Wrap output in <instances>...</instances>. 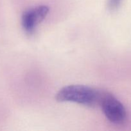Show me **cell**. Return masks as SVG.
I'll return each mask as SVG.
<instances>
[{
    "label": "cell",
    "mask_w": 131,
    "mask_h": 131,
    "mask_svg": "<svg viewBox=\"0 0 131 131\" xmlns=\"http://www.w3.org/2000/svg\"><path fill=\"white\" fill-rule=\"evenodd\" d=\"M99 106H101L107 118L115 124H122L127 118L126 110L121 102L113 95L102 91Z\"/></svg>",
    "instance_id": "2"
},
{
    "label": "cell",
    "mask_w": 131,
    "mask_h": 131,
    "mask_svg": "<svg viewBox=\"0 0 131 131\" xmlns=\"http://www.w3.org/2000/svg\"><path fill=\"white\" fill-rule=\"evenodd\" d=\"M122 0H109L108 7L110 10H116L120 5Z\"/></svg>",
    "instance_id": "4"
},
{
    "label": "cell",
    "mask_w": 131,
    "mask_h": 131,
    "mask_svg": "<svg viewBox=\"0 0 131 131\" xmlns=\"http://www.w3.org/2000/svg\"><path fill=\"white\" fill-rule=\"evenodd\" d=\"M49 8L45 5L36 6L26 10L22 15L21 23L26 33H32L36 26L47 16Z\"/></svg>",
    "instance_id": "3"
},
{
    "label": "cell",
    "mask_w": 131,
    "mask_h": 131,
    "mask_svg": "<svg viewBox=\"0 0 131 131\" xmlns=\"http://www.w3.org/2000/svg\"><path fill=\"white\" fill-rule=\"evenodd\" d=\"M102 91L84 85H69L60 89L56 95L59 102H72L94 107L99 105Z\"/></svg>",
    "instance_id": "1"
}]
</instances>
